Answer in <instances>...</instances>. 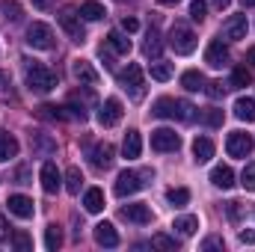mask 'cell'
Returning a JSON list of instances; mask_svg holds the SVG:
<instances>
[{
	"mask_svg": "<svg viewBox=\"0 0 255 252\" xmlns=\"http://www.w3.org/2000/svg\"><path fill=\"white\" fill-rule=\"evenodd\" d=\"M24 77H27V86L33 92H51L57 86V74L36 60H24Z\"/></svg>",
	"mask_w": 255,
	"mask_h": 252,
	"instance_id": "6da1fadb",
	"label": "cell"
},
{
	"mask_svg": "<svg viewBox=\"0 0 255 252\" xmlns=\"http://www.w3.org/2000/svg\"><path fill=\"white\" fill-rule=\"evenodd\" d=\"M148 178H154V172L151 169H142V172H133V169H125V172H119V178H116V196H133V193H139V190L148 184Z\"/></svg>",
	"mask_w": 255,
	"mask_h": 252,
	"instance_id": "7a4b0ae2",
	"label": "cell"
},
{
	"mask_svg": "<svg viewBox=\"0 0 255 252\" xmlns=\"http://www.w3.org/2000/svg\"><path fill=\"white\" fill-rule=\"evenodd\" d=\"M169 48H172L175 54H181V57L193 54V51H196V33H193L187 24L175 21V24L169 27Z\"/></svg>",
	"mask_w": 255,
	"mask_h": 252,
	"instance_id": "3957f363",
	"label": "cell"
},
{
	"mask_svg": "<svg viewBox=\"0 0 255 252\" xmlns=\"http://www.w3.org/2000/svg\"><path fill=\"white\" fill-rule=\"evenodd\" d=\"M27 45L36 48V51H51L54 48V30L42 21H33L27 27Z\"/></svg>",
	"mask_w": 255,
	"mask_h": 252,
	"instance_id": "277c9868",
	"label": "cell"
},
{
	"mask_svg": "<svg viewBox=\"0 0 255 252\" xmlns=\"http://www.w3.org/2000/svg\"><path fill=\"white\" fill-rule=\"evenodd\" d=\"M255 148V139L244 130H232L229 139H226V151L229 157H250V151Z\"/></svg>",
	"mask_w": 255,
	"mask_h": 252,
	"instance_id": "5b68a950",
	"label": "cell"
},
{
	"mask_svg": "<svg viewBox=\"0 0 255 252\" xmlns=\"http://www.w3.org/2000/svg\"><path fill=\"white\" fill-rule=\"evenodd\" d=\"M60 27L68 33L71 42H83V39H86L83 21H80V12H74V9H63V12H60Z\"/></svg>",
	"mask_w": 255,
	"mask_h": 252,
	"instance_id": "8992f818",
	"label": "cell"
},
{
	"mask_svg": "<svg viewBox=\"0 0 255 252\" xmlns=\"http://www.w3.org/2000/svg\"><path fill=\"white\" fill-rule=\"evenodd\" d=\"M178 145H181V136L175 130H169V127L151 130V148L154 151H178Z\"/></svg>",
	"mask_w": 255,
	"mask_h": 252,
	"instance_id": "52a82bcc",
	"label": "cell"
},
{
	"mask_svg": "<svg viewBox=\"0 0 255 252\" xmlns=\"http://www.w3.org/2000/svg\"><path fill=\"white\" fill-rule=\"evenodd\" d=\"M119 83H122L125 89H130V95H133L136 101L142 98V68H139L136 63H130L125 71L119 74Z\"/></svg>",
	"mask_w": 255,
	"mask_h": 252,
	"instance_id": "ba28073f",
	"label": "cell"
},
{
	"mask_svg": "<svg viewBox=\"0 0 255 252\" xmlns=\"http://www.w3.org/2000/svg\"><path fill=\"white\" fill-rule=\"evenodd\" d=\"M122 101L119 98H107L104 104H101V110H98V125L101 127H113L119 125V119H122Z\"/></svg>",
	"mask_w": 255,
	"mask_h": 252,
	"instance_id": "9c48e42d",
	"label": "cell"
},
{
	"mask_svg": "<svg viewBox=\"0 0 255 252\" xmlns=\"http://www.w3.org/2000/svg\"><path fill=\"white\" fill-rule=\"evenodd\" d=\"M247 30H250L247 15H232V18L223 24V36H226L229 42H241V39H247Z\"/></svg>",
	"mask_w": 255,
	"mask_h": 252,
	"instance_id": "30bf717a",
	"label": "cell"
},
{
	"mask_svg": "<svg viewBox=\"0 0 255 252\" xmlns=\"http://www.w3.org/2000/svg\"><path fill=\"white\" fill-rule=\"evenodd\" d=\"M205 63L211 65V68H223V65L229 63V48L223 45V39H214V42L208 45V51H205Z\"/></svg>",
	"mask_w": 255,
	"mask_h": 252,
	"instance_id": "8fae6325",
	"label": "cell"
},
{
	"mask_svg": "<svg viewBox=\"0 0 255 252\" xmlns=\"http://www.w3.org/2000/svg\"><path fill=\"white\" fill-rule=\"evenodd\" d=\"M39 178H42V190L45 193H57L60 184H63V175H60V169H57V163H42V172H39Z\"/></svg>",
	"mask_w": 255,
	"mask_h": 252,
	"instance_id": "7c38bea8",
	"label": "cell"
},
{
	"mask_svg": "<svg viewBox=\"0 0 255 252\" xmlns=\"http://www.w3.org/2000/svg\"><path fill=\"white\" fill-rule=\"evenodd\" d=\"M71 74H74V80H80L83 86H95V83H98V71L92 68V63H86V60H74V63H71Z\"/></svg>",
	"mask_w": 255,
	"mask_h": 252,
	"instance_id": "4fadbf2b",
	"label": "cell"
},
{
	"mask_svg": "<svg viewBox=\"0 0 255 252\" xmlns=\"http://www.w3.org/2000/svg\"><path fill=\"white\" fill-rule=\"evenodd\" d=\"M113 145L110 142H101V145H95L92 151H89V160H92V166L95 169H110V163H113Z\"/></svg>",
	"mask_w": 255,
	"mask_h": 252,
	"instance_id": "5bb4252c",
	"label": "cell"
},
{
	"mask_svg": "<svg viewBox=\"0 0 255 252\" xmlns=\"http://www.w3.org/2000/svg\"><path fill=\"white\" fill-rule=\"evenodd\" d=\"M122 217H125L128 223L148 226V223H151V208H148V205H125V208H122Z\"/></svg>",
	"mask_w": 255,
	"mask_h": 252,
	"instance_id": "9a60e30c",
	"label": "cell"
},
{
	"mask_svg": "<svg viewBox=\"0 0 255 252\" xmlns=\"http://www.w3.org/2000/svg\"><path fill=\"white\" fill-rule=\"evenodd\" d=\"M9 214H15V217H21V220H30L33 214H36V208H33V199H27V196H9Z\"/></svg>",
	"mask_w": 255,
	"mask_h": 252,
	"instance_id": "2e32d148",
	"label": "cell"
},
{
	"mask_svg": "<svg viewBox=\"0 0 255 252\" xmlns=\"http://www.w3.org/2000/svg\"><path fill=\"white\" fill-rule=\"evenodd\" d=\"M193 157H196V163H208L214 157V142L208 136H196L193 139Z\"/></svg>",
	"mask_w": 255,
	"mask_h": 252,
	"instance_id": "e0dca14e",
	"label": "cell"
},
{
	"mask_svg": "<svg viewBox=\"0 0 255 252\" xmlns=\"http://www.w3.org/2000/svg\"><path fill=\"white\" fill-rule=\"evenodd\" d=\"M142 151V139H139V130H128L125 133V142H122V154L128 160H136Z\"/></svg>",
	"mask_w": 255,
	"mask_h": 252,
	"instance_id": "ac0fdd59",
	"label": "cell"
},
{
	"mask_svg": "<svg viewBox=\"0 0 255 252\" xmlns=\"http://www.w3.org/2000/svg\"><path fill=\"white\" fill-rule=\"evenodd\" d=\"M95 241L101 247H119V235H116V229L110 223H98L95 226Z\"/></svg>",
	"mask_w": 255,
	"mask_h": 252,
	"instance_id": "d6986e66",
	"label": "cell"
},
{
	"mask_svg": "<svg viewBox=\"0 0 255 252\" xmlns=\"http://www.w3.org/2000/svg\"><path fill=\"white\" fill-rule=\"evenodd\" d=\"M18 139L12 136V133H6V130H0V163H6V160H12L15 154H18Z\"/></svg>",
	"mask_w": 255,
	"mask_h": 252,
	"instance_id": "ffe728a7",
	"label": "cell"
},
{
	"mask_svg": "<svg viewBox=\"0 0 255 252\" xmlns=\"http://www.w3.org/2000/svg\"><path fill=\"white\" fill-rule=\"evenodd\" d=\"M211 184L220 187V190H229L235 184V172H232L229 166H214V169H211Z\"/></svg>",
	"mask_w": 255,
	"mask_h": 252,
	"instance_id": "44dd1931",
	"label": "cell"
},
{
	"mask_svg": "<svg viewBox=\"0 0 255 252\" xmlns=\"http://www.w3.org/2000/svg\"><path fill=\"white\" fill-rule=\"evenodd\" d=\"M83 208H86L89 214H101V211H104V193L98 187H89L86 196H83Z\"/></svg>",
	"mask_w": 255,
	"mask_h": 252,
	"instance_id": "7402d4cb",
	"label": "cell"
},
{
	"mask_svg": "<svg viewBox=\"0 0 255 252\" xmlns=\"http://www.w3.org/2000/svg\"><path fill=\"white\" fill-rule=\"evenodd\" d=\"M36 116L45 119V122H65V119H68L65 107H57V104H42V107L36 110Z\"/></svg>",
	"mask_w": 255,
	"mask_h": 252,
	"instance_id": "603a6c76",
	"label": "cell"
},
{
	"mask_svg": "<svg viewBox=\"0 0 255 252\" xmlns=\"http://www.w3.org/2000/svg\"><path fill=\"white\" fill-rule=\"evenodd\" d=\"M235 116L241 122H255V101L253 98H238L235 101Z\"/></svg>",
	"mask_w": 255,
	"mask_h": 252,
	"instance_id": "cb8c5ba5",
	"label": "cell"
},
{
	"mask_svg": "<svg viewBox=\"0 0 255 252\" xmlns=\"http://www.w3.org/2000/svg\"><path fill=\"white\" fill-rule=\"evenodd\" d=\"M107 12H104V6L98 3V0H86L83 6H80V18H86V21H101Z\"/></svg>",
	"mask_w": 255,
	"mask_h": 252,
	"instance_id": "d4e9b609",
	"label": "cell"
},
{
	"mask_svg": "<svg viewBox=\"0 0 255 252\" xmlns=\"http://www.w3.org/2000/svg\"><path fill=\"white\" fill-rule=\"evenodd\" d=\"M151 113H154L157 119H175V101H172V98H157Z\"/></svg>",
	"mask_w": 255,
	"mask_h": 252,
	"instance_id": "484cf974",
	"label": "cell"
},
{
	"mask_svg": "<svg viewBox=\"0 0 255 252\" xmlns=\"http://www.w3.org/2000/svg\"><path fill=\"white\" fill-rule=\"evenodd\" d=\"M172 229H175L181 238H190V235H196V229H199V220H196V217H190V214H187V217H178Z\"/></svg>",
	"mask_w": 255,
	"mask_h": 252,
	"instance_id": "4316f807",
	"label": "cell"
},
{
	"mask_svg": "<svg viewBox=\"0 0 255 252\" xmlns=\"http://www.w3.org/2000/svg\"><path fill=\"white\" fill-rule=\"evenodd\" d=\"M0 12H3V18L6 21H21V15H24V9H21V3L18 0H0Z\"/></svg>",
	"mask_w": 255,
	"mask_h": 252,
	"instance_id": "83f0119b",
	"label": "cell"
},
{
	"mask_svg": "<svg viewBox=\"0 0 255 252\" xmlns=\"http://www.w3.org/2000/svg\"><path fill=\"white\" fill-rule=\"evenodd\" d=\"M181 86H184L187 92H202V89H205V77H202L199 71H184V74H181Z\"/></svg>",
	"mask_w": 255,
	"mask_h": 252,
	"instance_id": "f1b7e54d",
	"label": "cell"
},
{
	"mask_svg": "<svg viewBox=\"0 0 255 252\" xmlns=\"http://www.w3.org/2000/svg\"><path fill=\"white\" fill-rule=\"evenodd\" d=\"M107 42H110V48H113L116 54H130V39H128V36H122L119 30H113V33L107 36Z\"/></svg>",
	"mask_w": 255,
	"mask_h": 252,
	"instance_id": "f546056e",
	"label": "cell"
},
{
	"mask_svg": "<svg viewBox=\"0 0 255 252\" xmlns=\"http://www.w3.org/2000/svg\"><path fill=\"white\" fill-rule=\"evenodd\" d=\"M196 107H193L190 101H175V119H181V122H196Z\"/></svg>",
	"mask_w": 255,
	"mask_h": 252,
	"instance_id": "4dcf8cb0",
	"label": "cell"
},
{
	"mask_svg": "<svg viewBox=\"0 0 255 252\" xmlns=\"http://www.w3.org/2000/svg\"><path fill=\"white\" fill-rule=\"evenodd\" d=\"M45 247L51 252L63 247V232H60V226H48V229H45Z\"/></svg>",
	"mask_w": 255,
	"mask_h": 252,
	"instance_id": "1f68e13d",
	"label": "cell"
},
{
	"mask_svg": "<svg viewBox=\"0 0 255 252\" xmlns=\"http://www.w3.org/2000/svg\"><path fill=\"white\" fill-rule=\"evenodd\" d=\"M80 184H83V172H80L77 166H71V169L65 172V190H68V193H80Z\"/></svg>",
	"mask_w": 255,
	"mask_h": 252,
	"instance_id": "d6a6232c",
	"label": "cell"
},
{
	"mask_svg": "<svg viewBox=\"0 0 255 252\" xmlns=\"http://www.w3.org/2000/svg\"><path fill=\"white\" fill-rule=\"evenodd\" d=\"M166 199H169L175 208H184V205L190 202V190L187 187H172L169 193H166Z\"/></svg>",
	"mask_w": 255,
	"mask_h": 252,
	"instance_id": "836d02e7",
	"label": "cell"
},
{
	"mask_svg": "<svg viewBox=\"0 0 255 252\" xmlns=\"http://www.w3.org/2000/svg\"><path fill=\"white\" fill-rule=\"evenodd\" d=\"M160 48H163V45H160V36L151 30V33H148V39H145V57L157 60V57H160Z\"/></svg>",
	"mask_w": 255,
	"mask_h": 252,
	"instance_id": "e575fe53",
	"label": "cell"
},
{
	"mask_svg": "<svg viewBox=\"0 0 255 252\" xmlns=\"http://www.w3.org/2000/svg\"><path fill=\"white\" fill-rule=\"evenodd\" d=\"M241 184H244L247 193H255V160H250V163H247V169L241 172Z\"/></svg>",
	"mask_w": 255,
	"mask_h": 252,
	"instance_id": "d590c367",
	"label": "cell"
},
{
	"mask_svg": "<svg viewBox=\"0 0 255 252\" xmlns=\"http://www.w3.org/2000/svg\"><path fill=\"white\" fill-rule=\"evenodd\" d=\"M253 83V74H250V68H235L232 71V86H250Z\"/></svg>",
	"mask_w": 255,
	"mask_h": 252,
	"instance_id": "8d00e7d4",
	"label": "cell"
},
{
	"mask_svg": "<svg viewBox=\"0 0 255 252\" xmlns=\"http://www.w3.org/2000/svg\"><path fill=\"white\" fill-rule=\"evenodd\" d=\"M151 247L154 250H178V241L175 238H166V235H154L151 238Z\"/></svg>",
	"mask_w": 255,
	"mask_h": 252,
	"instance_id": "74e56055",
	"label": "cell"
},
{
	"mask_svg": "<svg viewBox=\"0 0 255 252\" xmlns=\"http://www.w3.org/2000/svg\"><path fill=\"white\" fill-rule=\"evenodd\" d=\"M169 77H172V65L169 63L151 65V80H169Z\"/></svg>",
	"mask_w": 255,
	"mask_h": 252,
	"instance_id": "f35d334b",
	"label": "cell"
},
{
	"mask_svg": "<svg viewBox=\"0 0 255 252\" xmlns=\"http://www.w3.org/2000/svg\"><path fill=\"white\" fill-rule=\"evenodd\" d=\"M205 12H208L205 0H193V3H190V18H193V21H205Z\"/></svg>",
	"mask_w": 255,
	"mask_h": 252,
	"instance_id": "ab89813d",
	"label": "cell"
},
{
	"mask_svg": "<svg viewBox=\"0 0 255 252\" xmlns=\"http://www.w3.org/2000/svg\"><path fill=\"white\" fill-rule=\"evenodd\" d=\"M12 244H15V250L27 252L33 247V241H30V235H24V232H18V235H12Z\"/></svg>",
	"mask_w": 255,
	"mask_h": 252,
	"instance_id": "60d3db41",
	"label": "cell"
},
{
	"mask_svg": "<svg viewBox=\"0 0 255 252\" xmlns=\"http://www.w3.org/2000/svg\"><path fill=\"white\" fill-rule=\"evenodd\" d=\"M205 92H208L211 98H223V95H226V86H223V83H205Z\"/></svg>",
	"mask_w": 255,
	"mask_h": 252,
	"instance_id": "b9f144b4",
	"label": "cell"
},
{
	"mask_svg": "<svg viewBox=\"0 0 255 252\" xmlns=\"http://www.w3.org/2000/svg\"><path fill=\"white\" fill-rule=\"evenodd\" d=\"M205 122H208L211 127H220V125H223V110H208Z\"/></svg>",
	"mask_w": 255,
	"mask_h": 252,
	"instance_id": "7bdbcfd3",
	"label": "cell"
},
{
	"mask_svg": "<svg viewBox=\"0 0 255 252\" xmlns=\"http://www.w3.org/2000/svg\"><path fill=\"white\" fill-rule=\"evenodd\" d=\"M9 238H12V229H9V223H6V217L0 214V244H3V241H9Z\"/></svg>",
	"mask_w": 255,
	"mask_h": 252,
	"instance_id": "ee69618b",
	"label": "cell"
},
{
	"mask_svg": "<svg viewBox=\"0 0 255 252\" xmlns=\"http://www.w3.org/2000/svg\"><path fill=\"white\" fill-rule=\"evenodd\" d=\"M202 250H226V244H223L220 238H208V241L202 244Z\"/></svg>",
	"mask_w": 255,
	"mask_h": 252,
	"instance_id": "f6af8a7d",
	"label": "cell"
},
{
	"mask_svg": "<svg viewBox=\"0 0 255 252\" xmlns=\"http://www.w3.org/2000/svg\"><path fill=\"white\" fill-rule=\"evenodd\" d=\"M122 30H125V33H136V30H139V21H136V18H125V21H122Z\"/></svg>",
	"mask_w": 255,
	"mask_h": 252,
	"instance_id": "bcb514c9",
	"label": "cell"
},
{
	"mask_svg": "<svg viewBox=\"0 0 255 252\" xmlns=\"http://www.w3.org/2000/svg\"><path fill=\"white\" fill-rule=\"evenodd\" d=\"M241 244H255V229H244L241 232Z\"/></svg>",
	"mask_w": 255,
	"mask_h": 252,
	"instance_id": "7dc6e473",
	"label": "cell"
},
{
	"mask_svg": "<svg viewBox=\"0 0 255 252\" xmlns=\"http://www.w3.org/2000/svg\"><path fill=\"white\" fill-rule=\"evenodd\" d=\"M229 217L232 220H241V202H229Z\"/></svg>",
	"mask_w": 255,
	"mask_h": 252,
	"instance_id": "c3c4849f",
	"label": "cell"
},
{
	"mask_svg": "<svg viewBox=\"0 0 255 252\" xmlns=\"http://www.w3.org/2000/svg\"><path fill=\"white\" fill-rule=\"evenodd\" d=\"M33 6H36V9H42V12H48V9L54 6V0H33Z\"/></svg>",
	"mask_w": 255,
	"mask_h": 252,
	"instance_id": "681fc988",
	"label": "cell"
},
{
	"mask_svg": "<svg viewBox=\"0 0 255 252\" xmlns=\"http://www.w3.org/2000/svg\"><path fill=\"white\" fill-rule=\"evenodd\" d=\"M15 178H18V184H30V181H27V178H30V169H18Z\"/></svg>",
	"mask_w": 255,
	"mask_h": 252,
	"instance_id": "f907efd6",
	"label": "cell"
},
{
	"mask_svg": "<svg viewBox=\"0 0 255 252\" xmlns=\"http://www.w3.org/2000/svg\"><path fill=\"white\" fill-rule=\"evenodd\" d=\"M211 6L223 12V9H229V6H232V0H211Z\"/></svg>",
	"mask_w": 255,
	"mask_h": 252,
	"instance_id": "816d5d0a",
	"label": "cell"
},
{
	"mask_svg": "<svg viewBox=\"0 0 255 252\" xmlns=\"http://www.w3.org/2000/svg\"><path fill=\"white\" fill-rule=\"evenodd\" d=\"M6 86H9V77H6V74L0 71V89H6Z\"/></svg>",
	"mask_w": 255,
	"mask_h": 252,
	"instance_id": "f5cc1de1",
	"label": "cell"
},
{
	"mask_svg": "<svg viewBox=\"0 0 255 252\" xmlns=\"http://www.w3.org/2000/svg\"><path fill=\"white\" fill-rule=\"evenodd\" d=\"M247 63H253V68H255V48H250V54H247Z\"/></svg>",
	"mask_w": 255,
	"mask_h": 252,
	"instance_id": "db71d44e",
	"label": "cell"
},
{
	"mask_svg": "<svg viewBox=\"0 0 255 252\" xmlns=\"http://www.w3.org/2000/svg\"><path fill=\"white\" fill-rule=\"evenodd\" d=\"M160 6H175V3H181V0H157Z\"/></svg>",
	"mask_w": 255,
	"mask_h": 252,
	"instance_id": "11a10c76",
	"label": "cell"
},
{
	"mask_svg": "<svg viewBox=\"0 0 255 252\" xmlns=\"http://www.w3.org/2000/svg\"><path fill=\"white\" fill-rule=\"evenodd\" d=\"M244 6H255V0H244Z\"/></svg>",
	"mask_w": 255,
	"mask_h": 252,
	"instance_id": "9f6ffc18",
	"label": "cell"
}]
</instances>
